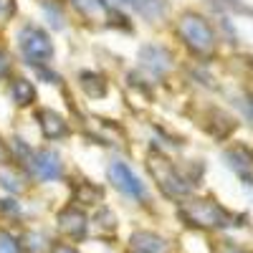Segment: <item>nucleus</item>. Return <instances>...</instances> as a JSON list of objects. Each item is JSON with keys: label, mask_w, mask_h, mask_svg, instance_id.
Listing matches in <instances>:
<instances>
[{"label": "nucleus", "mask_w": 253, "mask_h": 253, "mask_svg": "<svg viewBox=\"0 0 253 253\" xmlns=\"http://www.w3.org/2000/svg\"><path fill=\"white\" fill-rule=\"evenodd\" d=\"M132 246L139 251V253H167L170 251V246H167V241L162 236H155V233H134L132 236Z\"/></svg>", "instance_id": "nucleus-11"}, {"label": "nucleus", "mask_w": 253, "mask_h": 253, "mask_svg": "<svg viewBox=\"0 0 253 253\" xmlns=\"http://www.w3.org/2000/svg\"><path fill=\"white\" fill-rule=\"evenodd\" d=\"M0 185L8 187L10 193H20V190L26 187V177L20 170H3L0 172Z\"/></svg>", "instance_id": "nucleus-16"}, {"label": "nucleus", "mask_w": 253, "mask_h": 253, "mask_svg": "<svg viewBox=\"0 0 253 253\" xmlns=\"http://www.w3.org/2000/svg\"><path fill=\"white\" fill-rule=\"evenodd\" d=\"M10 66H13V63H10V56H8L5 51H0V79L10 74Z\"/></svg>", "instance_id": "nucleus-21"}, {"label": "nucleus", "mask_w": 253, "mask_h": 253, "mask_svg": "<svg viewBox=\"0 0 253 253\" xmlns=\"http://www.w3.org/2000/svg\"><path fill=\"white\" fill-rule=\"evenodd\" d=\"M51 253H79L76 248H71V246H63V243H56L53 248H51Z\"/></svg>", "instance_id": "nucleus-22"}, {"label": "nucleus", "mask_w": 253, "mask_h": 253, "mask_svg": "<svg viewBox=\"0 0 253 253\" xmlns=\"http://www.w3.org/2000/svg\"><path fill=\"white\" fill-rule=\"evenodd\" d=\"M170 61H172V56L167 53L165 48H160V46L142 48V63H144L147 69H152L155 74H162V71L170 69Z\"/></svg>", "instance_id": "nucleus-10"}, {"label": "nucleus", "mask_w": 253, "mask_h": 253, "mask_svg": "<svg viewBox=\"0 0 253 253\" xmlns=\"http://www.w3.org/2000/svg\"><path fill=\"white\" fill-rule=\"evenodd\" d=\"M109 180L114 182V187L119 190V193L129 195V198H137V200L144 198V185L139 182V177L124 162H112L109 165Z\"/></svg>", "instance_id": "nucleus-5"}, {"label": "nucleus", "mask_w": 253, "mask_h": 253, "mask_svg": "<svg viewBox=\"0 0 253 253\" xmlns=\"http://www.w3.org/2000/svg\"><path fill=\"white\" fill-rule=\"evenodd\" d=\"M20 243H23V248L31 251V253H41V251H43V246H46V236L43 233H36V230H28V233H23Z\"/></svg>", "instance_id": "nucleus-17"}, {"label": "nucleus", "mask_w": 253, "mask_h": 253, "mask_svg": "<svg viewBox=\"0 0 253 253\" xmlns=\"http://www.w3.org/2000/svg\"><path fill=\"white\" fill-rule=\"evenodd\" d=\"M86 225H89V220L84 215V210H79V208H66L58 213V228L71 238H81L86 233Z\"/></svg>", "instance_id": "nucleus-7"}, {"label": "nucleus", "mask_w": 253, "mask_h": 253, "mask_svg": "<svg viewBox=\"0 0 253 253\" xmlns=\"http://www.w3.org/2000/svg\"><path fill=\"white\" fill-rule=\"evenodd\" d=\"M223 253H243V251H238V248H230V246H228V248H223Z\"/></svg>", "instance_id": "nucleus-25"}, {"label": "nucleus", "mask_w": 253, "mask_h": 253, "mask_svg": "<svg viewBox=\"0 0 253 253\" xmlns=\"http://www.w3.org/2000/svg\"><path fill=\"white\" fill-rule=\"evenodd\" d=\"M38 124H41V132H43V137L48 139H58L69 132V126H66V119H63L61 114H56L53 109H41L36 114Z\"/></svg>", "instance_id": "nucleus-8"}, {"label": "nucleus", "mask_w": 253, "mask_h": 253, "mask_svg": "<svg viewBox=\"0 0 253 253\" xmlns=\"http://www.w3.org/2000/svg\"><path fill=\"white\" fill-rule=\"evenodd\" d=\"M246 112H248V117L253 119V96H248V101H246Z\"/></svg>", "instance_id": "nucleus-23"}, {"label": "nucleus", "mask_w": 253, "mask_h": 253, "mask_svg": "<svg viewBox=\"0 0 253 253\" xmlns=\"http://www.w3.org/2000/svg\"><path fill=\"white\" fill-rule=\"evenodd\" d=\"M104 198V190L91 185V182H79L74 187V203H84V205H96Z\"/></svg>", "instance_id": "nucleus-15"}, {"label": "nucleus", "mask_w": 253, "mask_h": 253, "mask_svg": "<svg viewBox=\"0 0 253 253\" xmlns=\"http://www.w3.org/2000/svg\"><path fill=\"white\" fill-rule=\"evenodd\" d=\"M28 167L33 170V175L41 177V180H58L63 175V162H61L58 152H53V150H38V152H33Z\"/></svg>", "instance_id": "nucleus-6"}, {"label": "nucleus", "mask_w": 253, "mask_h": 253, "mask_svg": "<svg viewBox=\"0 0 253 253\" xmlns=\"http://www.w3.org/2000/svg\"><path fill=\"white\" fill-rule=\"evenodd\" d=\"M223 157H225L230 170H236L243 180H251V172H253V152L248 150V147H233V150H228Z\"/></svg>", "instance_id": "nucleus-9"}, {"label": "nucleus", "mask_w": 253, "mask_h": 253, "mask_svg": "<svg viewBox=\"0 0 253 253\" xmlns=\"http://www.w3.org/2000/svg\"><path fill=\"white\" fill-rule=\"evenodd\" d=\"M180 36L195 53H210L215 48V33L208 20L198 13H185L180 18Z\"/></svg>", "instance_id": "nucleus-2"}, {"label": "nucleus", "mask_w": 253, "mask_h": 253, "mask_svg": "<svg viewBox=\"0 0 253 253\" xmlns=\"http://www.w3.org/2000/svg\"><path fill=\"white\" fill-rule=\"evenodd\" d=\"M0 162H5V144H3V139H0Z\"/></svg>", "instance_id": "nucleus-24"}, {"label": "nucleus", "mask_w": 253, "mask_h": 253, "mask_svg": "<svg viewBox=\"0 0 253 253\" xmlns=\"http://www.w3.org/2000/svg\"><path fill=\"white\" fill-rule=\"evenodd\" d=\"M10 96H13L15 104H20V107H28V104L36 101V86L28 79H15L13 86H10Z\"/></svg>", "instance_id": "nucleus-14"}, {"label": "nucleus", "mask_w": 253, "mask_h": 253, "mask_svg": "<svg viewBox=\"0 0 253 253\" xmlns=\"http://www.w3.org/2000/svg\"><path fill=\"white\" fill-rule=\"evenodd\" d=\"M0 253H20V243L3 228H0Z\"/></svg>", "instance_id": "nucleus-19"}, {"label": "nucleus", "mask_w": 253, "mask_h": 253, "mask_svg": "<svg viewBox=\"0 0 253 253\" xmlns=\"http://www.w3.org/2000/svg\"><path fill=\"white\" fill-rule=\"evenodd\" d=\"M215 8H220V10H233V13H248V15H253V10L251 8H246L241 0H210Z\"/></svg>", "instance_id": "nucleus-18"}, {"label": "nucleus", "mask_w": 253, "mask_h": 253, "mask_svg": "<svg viewBox=\"0 0 253 253\" xmlns=\"http://www.w3.org/2000/svg\"><path fill=\"white\" fill-rule=\"evenodd\" d=\"M147 167H150L152 177L160 182V187L170 198H185L190 193V185L177 175V170L170 165V160L162 157L160 152H150V157H147Z\"/></svg>", "instance_id": "nucleus-3"}, {"label": "nucleus", "mask_w": 253, "mask_h": 253, "mask_svg": "<svg viewBox=\"0 0 253 253\" xmlns=\"http://www.w3.org/2000/svg\"><path fill=\"white\" fill-rule=\"evenodd\" d=\"M15 13V0H0V18L8 20Z\"/></svg>", "instance_id": "nucleus-20"}, {"label": "nucleus", "mask_w": 253, "mask_h": 253, "mask_svg": "<svg viewBox=\"0 0 253 253\" xmlns=\"http://www.w3.org/2000/svg\"><path fill=\"white\" fill-rule=\"evenodd\" d=\"M134 253H139V251H134Z\"/></svg>", "instance_id": "nucleus-26"}, {"label": "nucleus", "mask_w": 253, "mask_h": 253, "mask_svg": "<svg viewBox=\"0 0 253 253\" xmlns=\"http://www.w3.org/2000/svg\"><path fill=\"white\" fill-rule=\"evenodd\" d=\"M139 15H144V18H150V20H157V18H162L165 15V10H167V3L165 0H126Z\"/></svg>", "instance_id": "nucleus-13"}, {"label": "nucleus", "mask_w": 253, "mask_h": 253, "mask_svg": "<svg viewBox=\"0 0 253 253\" xmlns=\"http://www.w3.org/2000/svg\"><path fill=\"white\" fill-rule=\"evenodd\" d=\"M180 215L187 225L195 228H225L233 220L228 210L220 208L215 200H190L180 208Z\"/></svg>", "instance_id": "nucleus-1"}, {"label": "nucleus", "mask_w": 253, "mask_h": 253, "mask_svg": "<svg viewBox=\"0 0 253 253\" xmlns=\"http://www.w3.org/2000/svg\"><path fill=\"white\" fill-rule=\"evenodd\" d=\"M20 51L28 58V63H41V61H48L53 56V43L51 38L43 33V28H36V26H26L20 31Z\"/></svg>", "instance_id": "nucleus-4"}, {"label": "nucleus", "mask_w": 253, "mask_h": 253, "mask_svg": "<svg viewBox=\"0 0 253 253\" xmlns=\"http://www.w3.org/2000/svg\"><path fill=\"white\" fill-rule=\"evenodd\" d=\"M81 86L91 99H101L107 94V79L94 71H81Z\"/></svg>", "instance_id": "nucleus-12"}]
</instances>
